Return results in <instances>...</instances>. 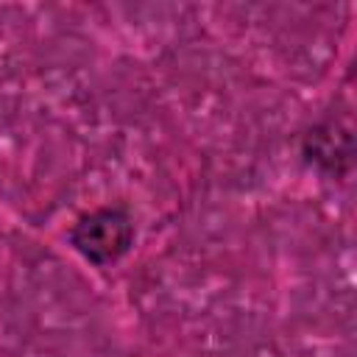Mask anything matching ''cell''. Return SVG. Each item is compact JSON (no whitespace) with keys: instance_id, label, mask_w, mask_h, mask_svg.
I'll return each mask as SVG.
<instances>
[{"instance_id":"1","label":"cell","mask_w":357,"mask_h":357,"mask_svg":"<svg viewBox=\"0 0 357 357\" xmlns=\"http://www.w3.org/2000/svg\"><path fill=\"white\" fill-rule=\"evenodd\" d=\"M73 245L95 265L120 259L134 243V223L117 206H100L81 215L70 231Z\"/></svg>"}]
</instances>
